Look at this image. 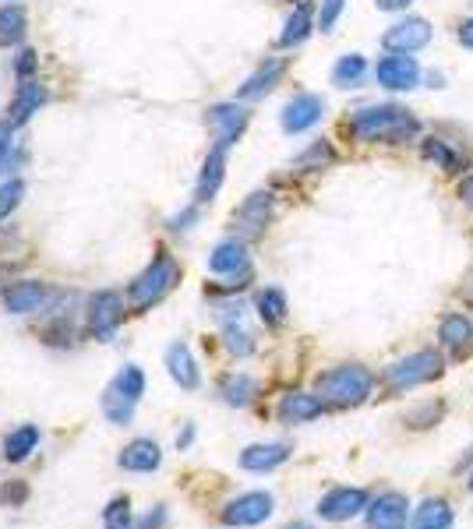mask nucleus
Here are the masks:
<instances>
[{
  "label": "nucleus",
  "mask_w": 473,
  "mask_h": 529,
  "mask_svg": "<svg viewBox=\"0 0 473 529\" xmlns=\"http://www.w3.org/2000/svg\"><path fill=\"white\" fill-rule=\"evenodd\" d=\"M424 124L403 103H368L346 120V135L361 145H413L421 142Z\"/></svg>",
  "instance_id": "obj_1"
},
{
  "label": "nucleus",
  "mask_w": 473,
  "mask_h": 529,
  "mask_svg": "<svg viewBox=\"0 0 473 529\" xmlns=\"http://www.w3.org/2000/svg\"><path fill=\"white\" fill-rule=\"evenodd\" d=\"M315 392L322 395V403L332 406V410H353V406H364L371 399L375 374L364 364H339L318 374Z\"/></svg>",
  "instance_id": "obj_2"
},
{
  "label": "nucleus",
  "mask_w": 473,
  "mask_h": 529,
  "mask_svg": "<svg viewBox=\"0 0 473 529\" xmlns=\"http://www.w3.org/2000/svg\"><path fill=\"white\" fill-rule=\"evenodd\" d=\"M445 374V357L438 350H417L410 357L396 360L392 367H385L382 385L385 392L399 395V392H413V388L431 385Z\"/></svg>",
  "instance_id": "obj_3"
},
{
  "label": "nucleus",
  "mask_w": 473,
  "mask_h": 529,
  "mask_svg": "<svg viewBox=\"0 0 473 529\" xmlns=\"http://www.w3.org/2000/svg\"><path fill=\"white\" fill-rule=\"evenodd\" d=\"M142 395H145L142 367H135V364L121 367L103 392V417L117 427H128L131 420H135V410H138V403H142Z\"/></svg>",
  "instance_id": "obj_4"
},
{
  "label": "nucleus",
  "mask_w": 473,
  "mask_h": 529,
  "mask_svg": "<svg viewBox=\"0 0 473 529\" xmlns=\"http://www.w3.org/2000/svg\"><path fill=\"white\" fill-rule=\"evenodd\" d=\"M177 283H181V265H177V258H173V254L159 251L156 258H152L149 269H145L142 276L131 283L128 300L138 307V311H145V307L159 304V300H163Z\"/></svg>",
  "instance_id": "obj_5"
},
{
  "label": "nucleus",
  "mask_w": 473,
  "mask_h": 529,
  "mask_svg": "<svg viewBox=\"0 0 473 529\" xmlns=\"http://www.w3.org/2000/svg\"><path fill=\"white\" fill-rule=\"evenodd\" d=\"M375 82L385 92H413L424 85V68L413 53H385L375 64Z\"/></svg>",
  "instance_id": "obj_6"
},
{
  "label": "nucleus",
  "mask_w": 473,
  "mask_h": 529,
  "mask_svg": "<svg viewBox=\"0 0 473 529\" xmlns=\"http://www.w3.org/2000/svg\"><path fill=\"white\" fill-rule=\"evenodd\" d=\"M248 124H251V113H248V106H241V103H216L205 110V127H209L212 142H216L219 149H230V145L241 142Z\"/></svg>",
  "instance_id": "obj_7"
},
{
  "label": "nucleus",
  "mask_w": 473,
  "mask_h": 529,
  "mask_svg": "<svg viewBox=\"0 0 473 529\" xmlns=\"http://www.w3.org/2000/svg\"><path fill=\"white\" fill-rule=\"evenodd\" d=\"M272 512H276V498H272L269 491H244L233 501H226L223 522L233 529H251V526L269 522Z\"/></svg>",
  "instance_id": "obj_8"
},
{
  "label": "nucleus",
  "mask_w": 473,
  "mask_h": 529,
  "mask_svg": "<svg viewBox=\"0 0 473 529\" xmlns=\"http://www.w3.org/2000/svg\"><path fill=\"white\" fill-rule=\"evenodd\" d=\"M272 205H276L272 191L248 194V198L237 205V212H233V219H230L233 237H241V240H258V237H262L265 226L272 223Z\"/></svg>",
  "instance_id": "obj_9"
},
{
  "label": "nucleus",
  "mask_w": 473,
  "mask_h": 529,
  "mask_svg": "<svg viewBox=\"0 0 473 529\" xmlns=\"http://www.w3.org/2000/svg\"><path fill=\"white\" fill-rule=\"evenodd\" d=\"M371 505V494L364 487H332L329 494L318 498V519L322 522H350L364 515Z\"/></svg>",
  "instance_id": "obj_10"
},
{
  "label": "nucleus",
  "mask_w": 473,
  "mask_h": 529,
  "mask_svg": "<svg viewBox=\"0 0 473 529\" xmlns=\"http://www.w3.org/2000/svg\"><path fill=\"white\" fill-rule=\"evenodd\" d=\"M431 39H435V29H431L428 18L406 15V18H399L396 25L385 29L382 46H385V53H421Z\"/></svg>",
  "instance_id": "obj_11"
},
{
  "label": "nucleus",
  "mask_w": 473,
  "mask_h": 529,
  "mask_svg": "<svg viewBox=\"0 0 473 529\" xmlns=\"http://www.w3.org/2000/svg\"><path fill=\"white\" fill-rule=\"evenodd\" d=\"M124 321V297L117 290H99L89 300V332L99 343H110Z\"/></svg>",
  "instance_id": "obj_12"
},
{
  "label": "nucleus",
  "mask_w": 473,
  "mask_h": 529,
  "mask_svg": "<svg viewBox=\"0 0 473 529\" xmlns=\"http://www.w3.org/2000/svg\"><path fill=\"white\" fill-rule=\"evenodd\" d=\"M325 117V99L318 92H297L290 103L279 113V124H283L286 135H304L311 127H318Z\"/></svg>",
  "instance_id": "obj_13"
},
{
  "label": "nucleus",
  "mask_w": 473,
  "mask_h": 529,
  "mask_svg": "<svg viewBox=\"0 0 473 529\" xmlns=\"http://www.w3.org/2000/svg\"><path fill=\"white\" fill-rule=\"evenodd\" d=\"M216 318L223 325V343L233 357H251L255 353V336L244 328V304L241 300H223L216 304Z\"/></svg>",
  "instance_id": "obj_14"
},
{
  "label": "nucleus",
  "mask_w": 473,
  "mask_h": 529,
  "mask_svg": "<svg viewBox=\"0 0 473 529\" xmlns=\"http://www.w3.org/2000/svg\"><path fill=\"white\" fill-rule=\"evenodd\" d=\"M364 526L368 529H410V501L399 491H385L364 512Z\"/></svg>",
  "instance_id": "obj_15"
},
{
  "label": "nucleus",
  "mask_w": 473,
  "mask_h": 529,
  "mask_svg": "<svg viewBox=\"0 0 473 529\" xmlns=\"http://www.w3.org/2000/svg\"><path fill=\"white\" fill-rule=\"evenodd\" d=\"M421 156L428 159L435 170H442V173H463V170H470V149L466 145H459V142H452L449 135H428V138H421Z\"/></svg>",
  "instance_id": "obj_16"
},
{
  "label": "nucleus",
  "mask_w": 473,
  "mask_h": 529,
  "mask_svg": "<svg viewBox=\"0 0 473 529\" xmlns=\"http://www.w3.org/2000/svg\"><path fill=\"white\" fill-rule=\"evenodd\" d=\"M286 68H290V60L286 57H265L262 64L244 78V85L237 89V99H241V103H258V99H265L279 82H283Z\"/></svg>",
  "instance_id": "obj_17"
},
{
  "label": "nucleus",
  "mask_w": 473,
  "mask_h": 529,
  "mask_svg": "<svg viewBox=\"0 0 473 529\" xmlns=\"http://www.w3.org/2000/svg\"><path fill=\"white\" fill-rule=\"evenodd\" d=\"M209 272L212 276H223V279H237V276H244V272H251L248 240H241V237L219 240L209 254Z\"/></svg>",
  "instance_id": "obj_18"
},
{
  "label": "nucleus",
  "mask_w": 473,
  "mask_h": 529,
  "mask_svg": "<svg viewBox=\"0 0 473 529\" xmlns=\"http://www.w3.org/2000/svg\"><path fill=\"white\" fill-rule=\"evenodd\" d=\"M438 343L442 350H449L456 360L470 357L473 353V318L463 311H449L438 321Z\"/></svg>",
  "instance_id": "obj_19"
},
{
  "label": "nucleus",
  "mask_w": 473,
  "mask_h": 529,
  "mask_svg": "<svg viewBox=\"0 0 473 529\" xmlns=\"http://www.w3.org/2000/svg\"><path fill=\"white\" fill-rule=\"evenodd\" d=\"M53 300L50 286L39 283V279H18V283H11L8 290H4V307H8L11 314H36V311H46V304Z\"/></svg>",
  "instance_id": "obj_20"
},
{
  "label": "nucleus",
  "mask_w": 473,
  "mask_h": 529,
  "mask_svg": "<svg viewBox=\"0 0 473 529\" xmlns=\"http://www.w3.org/2000/svg\"><path fill=\"white\" fill-rule=\"evenodd\" d=\"M325 410H329V406L322 403V395L318 392H286L276 406V417L283 420V424L297 427V424H311V420H318Z\"/></svg>",
  "instance_id": "obj_21"
},
{
  "label": "nucleus",
  "mask_w": 473,
  "mask_h": 529,
  "mask_svg": "<svg viewBox=\"0 0 473 529\" xmlns=\"http://www.w3.org/2000/svg\"><path fill=\"white\" fill-rule=\"evenodd\" d=\"M43 103H46V89L36 82V78H25V82L18 85L15 99H11L8 120H4V124H8L11 131H22V127L39 113V106H43Z\"/></svg>",
  "instance_id": "obj_22"
},
{
  "label": "nucleus",
  "mask_w": 473,
  "mask_h": 529,
  "mask_svg": "<svg viewBox=\"0 0 473 529\" xmlns=\"http://www.w3.org/2000/svg\"><path fill=\"white\" fill-rule=\"evenodd\" d=\"M117 466L128 473H152L163 466V448L156 445L152 438H135L131 445L121 448L117 455Z\"/></svg>",
  "instance_id": "obj_23"
},
{
  "label": "nucleus",
  "mask_w": 473,
  "mask_h": 529,
  "mask_svg": "<svg viewBox=\"0 0 473 529\" xmlns=\"http://www.w3.org/2000/svg\"><path fill=\"white\" fill-rule=\"evenodd\" d=\"M290 459V445L286 441H265V445H248L241 452V470L248 473H272Z\"/></svg>",
  "instance_id": "obj_24"
},
{
  "label": "nucleus",
  "mask_w": 473,
  "mask_h": 529,
  "mask_svg": "<svg viewBox=\"0 0 473 529\" xmlns=\"http://www.w3.org/2000/svg\"><path fill=\"white\" fill-rule=\"evenodd\" d=\"M166 374H170L184 392H195V388L202 385V371H198L195 357H191V350L184 343L166 346Z\"/></svg>",
  "instance_id": "obj_25"
},
{
  "label": "nucleus",
  "mask_w": 473,
  "mask_h": 529,
  "mask_svg": "<svg viewBox=\"0 0 473 529\" xmlns=\"http://www.w3.org/2000/svg\"><path fill=\"white\" fill-rule=\"evenodd\" d=\"M223 177H226V149L212 145V152L205 156V163H202V173H198L195 202L198 205H209L212 198L219 194V187H223Z\"/></svg>",
  "instance_id": "obj_26"
},
{
  "label": "nucleus",
  "mask_w": 473,
  "mask_h": 529,
  "mask_svg": "<svg viewBox=\"0 0 473 529\" xmlns=\"http://www.w3.org/2000/svg\"><path fill=\"white\" fill-rule=\"evenodd\" d=\"M452 522H456V512L445 498H424L410 512V529H452Z\"/></svg>",
  "instance_id": "obj_27"
},
{
  "label": "nucleus",
  "mask_w": 473,
  "mask_h": 529,
  "mask_svg": "<svg viewBox=\"0 0 473 529\" xmlns=\"http://www.w3.org/2000/svg\"><path fill=\"white\" fill-rule=\"evenodd\" d=\"M315 32V11H311V4L304 0V4H293L290 18H286L283 32H279V46L283 50H293V46L308 43V36Z\"/></svg>",
  "instance_id": "obj_28"
},
{
  "label": "nucleus",
  "mask_w": 473,
  "mask_h": 529,
  "mask_svg": "<svg viewBox=\"0 0 473 529\" xmlns=\"http://www.w3.org/2000/svg\"><path fill=\"white\" fill-rule=\"evenodd\" d=\"M368 57L364 53H343V57L332 64V85L343 92L350 89H361L364 82H368Z\"/></svg>",
  "instance_id": "obj_29"
},
{
  "label": "nucleus",
  "mask_w": 473,
  "mask_h": 529,
  "mask_svg": "<svg viewBox=\"0 0 473 529\" xmlns=\"http://www.w3.org/2000/svg\"><path fill=\"white\" fill-rule=\"evenodd\" d=\"M25 32H29V15L18 0H8L0 4V46H22L25 43Z\"/></svg>",
  "instance_id": "obj_30"
},
{
  "label": "nucleus",
  "mask_w": 473,
  "mask_h": 529,
  "mask_svg": "<svg viewBox=\"0 0 473 529\" xmlns=\"http://www.w3.org/2000/svg\"><path fill=\"white\" fill-rule=\"evenodd\" d=\"M219 395H223L226 406H237V410H244V406L255 403L258 381L251 378V374H244V371H233V374H226V378L219 381Z\"/></svg>",
  "instance_id": "obj_31"
},
{
  "label": "nucleus",
  "mask_w": 473,
  "mask_h": 529,
  "mask_svg": "<svg viewBox=\"0 0 473 529\" xmlns=\"http://www.w3.org/2000/svg\"><path fill=\"white\" fill-rule=\"evenodd\" d=\"M332 163H336V149H332V142L329 138H315V142L293 159L290 166L297 173H318V170H329Z\"/></svg>",
  "instance_id": "obj_32"
},
{
  "label": "nucleus",
  "mask_w": 473,
  "mask_h": 529,
  "mask_svg": "<svg viewBox=\"0 0 473 529\" xmlns=\"http://www.w3.org/2000/svg\"><path fill=\"white\" fill-rule=\"evenodd\" d=\"M255 311H258V318L265 321V325H283L286 321V314H290V304H286V293L279 290V286H265V290H258V297H255Z\"/></svg>",
  "instance_id": "obj_33"
},
{
  "label": "nucleus",
  "mask_w": 473,
  "mask_h": 529,
  "mask_svg": "<svg viewBox=\"0 0 473 529\" xmlns=\"http://www.w3.org/2000/svg\"><path fill=\"white\" fill-rule=\"evenodd\" d=\"M36 445H39V427L22 424L18 431L8 434V441H4V459H8V462H25L32 452H36Z\"/></svg>",
  "instance_id": "obj_34"
},
{
  "label": "nucleus",
  "mask_w": 473,
  "mask_h": 529,
  "mask_svg": "<svg viewBox=\"0 0 473 529\" xmlns=\"http://www.w3.org/2000/svg\"><path fill=\"white\" fill-rule=\"evenodd\" d=\"M103 529H138L128 498H113L110 505L103 508Z\"/></svg>",
  "instance_id": "obj_35"
},
{
  "label": "nucleus",
  "mask_w": 473,
  "mask_h": 529,
  "mask_svg": "<svg viewBox=\"0 0 473 529\" xmlns=\"http://www.w3.org/2000/svg\"><path fill=\"white\" fill-rule=\"evenodd\" d=\"M18 163H22V149L15 142V131L4 124L0 127V173H11Z\"/></svg>",
  "instance_id": "obj_36"
},
{
  "label": "nucleus",
  "mask_w": 473,
  "mask_h": 529,
  "mask_svg": "<svg viewBox=\"0 0 473 529\" xmlns=\"http://www.w3.org/2000/svg\"><path fill=\"white\" fill-rule=\"evenodd\" d=\"M22 198H25V180L15 177V180H4V184H0V223L22 205Z\"/></svg>",
  "instance_id": "obj_37"
},
{
  "label": "nucleus",
  "mask_w": 473,
  "mask_h": 529,
  "mask_svg": "<svg viewBox=\"0 0 473 529\" xmlns=\"http://www.w3.org/2000/svg\"><path fill=\"white\" fill-rule=\"evenodd\" d=\"M442 413H445V406L438 403V399H431V403H421L417 410L406 413V427H431V424H438Z\"/></svg>",
  "instance_id": "obj_38"
},
{
  "label": "nucleus",
  "mask_w": 473,
  "mask_h": 529,
  "mask_svg": "<svg viewBox=\"0 0 473 529\" xmlns=\"http://www.w3.org/2000/svg\"><path fill=\"white\" fill-rule=\"evenodd\" d=\"M343 8H346V0H322V4H318V29H322V32L336 29Z\"/></svg>",
  "instance_id": "obj_39"
},
{
  "label": "nucleus",
  "mask_w": 473,
  "mask_h": 529,
  "mask_svg": "<svg viewBox=\"0 0 473 529\" xmlns=\"http://www.w3.org/2000/svg\"><path fill=\"white\" fill-rule=\"evenodd\" d=\"M198 216H202V205L191 202L188 209H181L177 216H170V230H173V233H188L191 226L198 223Z\"/></svg>",
  "instance_id": "obj_40"
},
{
  "label": "nucleus",
  "mask_w": 473,
  "mask_h": 529,
  "mask_svg": "<svg viewBox=\"0 0 473 529\" xmlns=\"http://www.w3.org/2000/svg\"><path fill=\"white\" fill-rule=\"evenodd\" d=\"M36 68H39L36 50H22V53L15 57V75L22 78V82H25V78H32V71H36Z\"/></svg>",
  "instance_id": "obj_41"
},
{
  "label": "nucleus",
  "mask_w": 473,
  "mask_h": 529,
  "mask_svg": "<svg viewBox=\"0 0 473 529\" xmlns=\"http://www.w3.org/2000/svg\"><path fill=\"white\" fill-rule=\"evenodd\" d=\"M25 498H29V487H25V484H4V487H0V501H4V505L18 508Z\"/></svg>",
  "instance_id": "obj_42"
},
{
  "label": "nucleus",
  "mask_w": 473,
  "mask_h": 529,
  "mask_svg": "<svg viewBox=\"0 0 473 529\" xmlns=\"http://www.w3.org/2000/svg\"><path fill=\"white\" fill-rule=\"evenodd\" d=\"M166 526V505H156L145 519H138V529H163Z\"/></svg>",
  "instance_id": "obj_43"
},
{
  "label": "nucleus",
  "mask_w": 473,
  "mask_h": 529,
  "mask_svg": "<svg viewBox=\"0 0 473 529\" xmlns=\"http://www.w3.org/2000/svg\"><path fill=\"white\" fill-rule=\"evenodd\" d=\"M456 194H459V202H463L466 209L473 212V170H470V173H463V177H459V187H456Z\"/></svg>",
  "instance_id": "obj_44"
},
{
  "label": "nucleus",
  "mask_w": 473,
  "mask_h": 529,
  "mask_svg": "<svg viewBox=\"0 0 473 529\" xmlns=\"http://www.w3.org/2000/svg\"><path fill=\"white\" fill-rule=\"evenodd\" d=\"M456 39L463 50H473V18H463V22L456 25Z\"/></svg>",
  "instance_id": "obj_45"
},
{
  "label": "nucleus",
  "mask_w": 473,
  "mask_h": 529,
  "mask_svg": "<svg viewBox=\"0 0 473 529\" xmlns=\"http://www.w3.org/2000/svg\"><path fill=\"white\" fill-rule=\"evenodd\" d=\"M410 4H413V0H375L378 11H406Z\"/></svg>",
  "instance_id": "obj_46"
},
{
  "label": "nucleus",
  "mask_w": 473,
  "mask_h": 529,
  "mask_svg": "<svg viewBox=\"0 0 473 529\" xmlns=\"http://www.w3.org/2000/svg\"><path fill=\"white\" fill-rule=\"evenodd\" d=\"M191 441H195V424H184V431L177 434V448L184 452V448H191Z\"/></svg>",
  "instance_id": "obj_47"
},
{
  "label": "nucleus",
  "mask_w": 473,
  "mask_h": 529,
  "mask_svg": "<svg viewBox=\"0 0 473 529\" xmlns=\"http://www.w3.org/2000/svg\"><path fill=\"white\" fill-rule=\"evenodd\" d=\"M424 85L428 89H445V75L442 71H424Z\"/></svg>",
  "instance_id": "obj_48"
},
{
  "label": "nucleus",
  "mask_w": 473,
  "mask_h": 529,
  "mask_svg": "<svg viewBox=\"0 0 473 529\" xmlns=\"http://www.w3.org/2000/svg\"><path fill=\"white\" fill-rule=\"evenodd\" d=\"M286 529H311V522H301V519H297V522H290Z\"/></svg>",
  "instance_id": "obj_49"
},
{
  "label": "nucleus",
  "mask_w": 473,
  "mask_h": 529,
  "mask_svg": "<svg viewBox=\"0 0 473 529\" xmlns=\"http://www.w3.org/2000/svg\"><path fill=\"white\" fill-rule=\"evenodd\" d=\"M466 300H470V307H473V279L466 283Z\"/></svg>",
  "instance_id": "obj_50"
},
{
  "label": "nucleus",
  "mask_w": 473,
  "mask_h": 529,
  "mask_svg": "<svg viewBox=\"0 0 473 529\" xmlns=\"http://www.w3.org/2000/svg\"><path fill=\"white\" fill-rule=\"evenodd\" d=\"M466 487H470V491H473V473H470V480H466Z\"/></svg>",
  "instance_id": "obj_51"
},
{
  "label": "nucleus",
  "mask_w": 473,
  "mask_h": 529,
  "mask_svg": "<svg viewBox=\"0 0 473 529\" xmlns=\"http://www.w3.org/2000/svg\"><path fill=\"white\" fill-rule=\"evenodd\" d=\"M290 4H304V0H290Z\"/></svg>",
  "instance_id": "obj_52"
}]
</instances>
